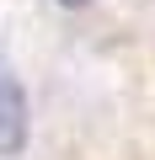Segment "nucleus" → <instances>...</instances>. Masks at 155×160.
<instances>
[{
    "label": "nucleus",
    "mask_w": 155,
    "mask_h": 160,
    "mask_svg": "<svg viewBox=\"0 0 155 160\" xmlns=\"http://www.w3.org/2000/svg\"><path fill=\"white\" fill-rule=\"evenodd\" d=\"M22 144H27V91H22L6 48H0V155L16 160Z\"/></svg>",
    "instance_id": "1"
},
{
    "label": "nucleus",
    "mask_w": 155,
    "mask_h": 160,
    "mask_svg": "<svg viewBox=\"0 0 155 160\" xmlns=\"http://www.w3.org/2000/svg\"><path fill=\"white\" fill-rule=\"evenodd\" d=\"M64 6H80V0H64Z\"/></svg>",
    "instance_id": "2"
}]
</instances>
